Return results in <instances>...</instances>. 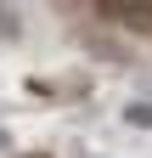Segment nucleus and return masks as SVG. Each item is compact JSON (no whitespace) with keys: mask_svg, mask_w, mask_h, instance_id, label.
Wrapping results in <instances>:
<instances>
[{"mask_svg":"<svg viewBox=\"0 0 152 158\" xmlns=\"http://www.w3.org/2000/svg\"><path fill=\"white\" fill-rule=\"evenodd\" d=\"M130 124H152V107H130Z\"/></svg>","mask_w":152,"mask_h":158,"instance_id":"f257e3e1","label":"nucleus"},{"mask_svg":"<svg viewBox=\"0 0 152 158\" xmlns=\"http://www.w3.org/2000/svg\"><path fill=\"white\" fill-rule=\"evenodd\" d=\"M0 147H6V135H0Z\"/></svg>","mask_w":152,"mask_h":158,"instance_id":"f03ea898","label":"nucleus"}]
</instances>
